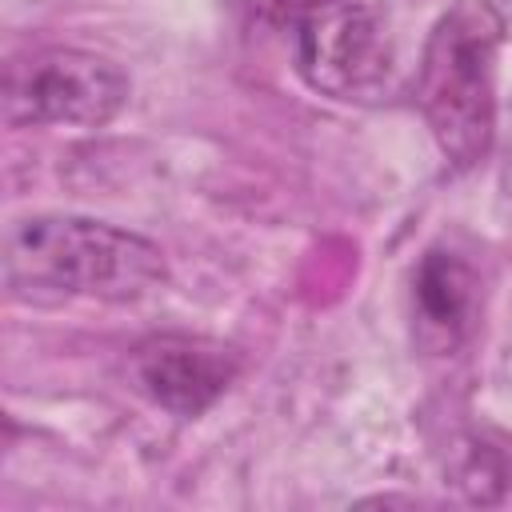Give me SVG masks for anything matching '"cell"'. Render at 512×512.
I'll return each mask as SVG.
<instances>
[{
  "label": "cell",
  "mask_w": 512,
  "mask_h": 512,
  "mask_svg": "<svg viewBox=\"0 0 512 512\" xmlns=\"http://www.w3.org/2000/svg\"><path fill=\"white\" fill-rule=\"evenodd\" d=\"M0 264L8 296L24 304H128L168 284V260L152 240L88 216L12 220Z\"/></svg>",
  "instance_id": "1"
},
{
  "label": "cell",
  "mask_w": 512,
  "mask_h": 512,
  "mask_svg": "<svg viewBox=\"0 0 512 512\" xmlns=\"http://www.w3.org/2000/svg\"><path fill=\"white\" fill-rule=\"evenodd\" d=\"M504 48V16L492 0H452L424 40L416 68V104L448 160L476 168L496 140V64Z\"/></svg>",
  "instance_id": "2"
},
{
  "label": "cell",
  "mask_w": 512,
  "mask_h": 512,
  "mask_svg": "<svg viewBox=\"0 0 512 512\" xmlns=\"http://www.w3.org/2000/svg\"><path fill=\"white\" fill-rule=\"evenodd\" d=\"M296 76L328 100H368L392 68L388 20L372 0H292Z\"/></svg>",
  "instance_id": "3"
},
{
  "label": "cell",
  "mask_w": 512,
  "mask_h": 512,
  "mask_svg": "<svg viewBox=\"0 0 512 512\" xmlns=\"http://www.w3.org/2000/svg\"><path fill=\"white\" fill-rule=\"evenodd\" d=\"M128 72L84 48H36L8 64L4 76V120L16 128L64 124L104 128L128 104Z\"/></svg>",
  "instance_id": "4"
},
{
  "label": "cell",
  "mask_w": 512,
  "mask_h": 512,
  "mask_svg": "<svg viewBox=\"0 0 512 512\" xmlns=\"http://www.w3.org/2000/svg\"><path fill=\"white\" fill-rule=\"evenodd\" d=\"M240 352L212 340V336H188V332H160L140 340L128 352V384L148 404L196 420L204 416L240 376Z\"/></svg>",
  "instance_id": "5"
},
{
  "label": "cell",
  "mask_w": 512,
  "mask_h": 512,
  "mask_svg": "<svg viewBox=\"0 0 512 512\" xmlns=\"http://www.w3.org/2000/svg\"><path fill=\"white\" fill-rule=\"evenodd\" d=\"M480 316V280L448 248H428L412 276V324L428 352H456Z\"/></svg>",
  "instance_id": "6"
},
{
  "label": "cell",
  "mask_w": 512,
  "mask_h": 512,
  "mask_svg": "<svg viewBox=\"0 0 512 512\" xmlns=\"http://www.w3.org/2000/svg\"><path fill=\"white\" fill-rule=\"evenodd\" d=\"M456 484L464 488V496L468 500H480V504H488L492 496H488V488L484 484H504V468H500V460L480 444V448H464V464L456 468Z\"/></svg>",
  "instance_id": "7"
}]
</instances>
